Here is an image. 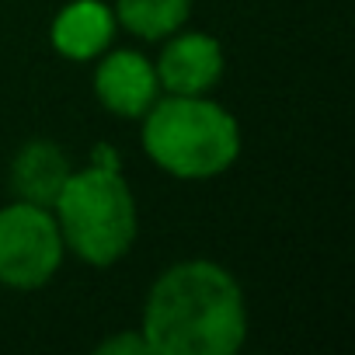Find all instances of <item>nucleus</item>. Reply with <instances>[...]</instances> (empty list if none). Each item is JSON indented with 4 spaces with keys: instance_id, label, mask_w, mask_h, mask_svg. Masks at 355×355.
<instances>
[{
    "instance_id": "nucleus-1",
    "label": "nucleus",
    "mask_w": 355,
    "mask_h": 355,
    "mask_svg": "<svg viewBox=\"0 0 355 355\" xmlns=\"http://www.w3.org/2000/svg\"><path fill=\"white\" fill-rule=\"evenodd\" d=\"M248 334L244 293L213 261L167 268L143 306V341L160 355H230Z\"/></svg>"
},
{
    "instance_id": "nucleus-2",
    "label": "nucleus",
    "mask_w": 355,
    "mask_h": 355,
    "mask_svg": "<svg viewBox=\"0 0 355 355\" xmlns=\"http://www.w3.org/2000/svg\"><path fill=\"white\" fill-rule=\"evenodd\" d=\"M143 115V146L174 178H213L241 153L237 119L199 94H171Z\"/></svg>"
},
{
    "instance_id": "nucleus-3",
    "label": "nucleus",
    "mask_w": 355,
    "mask_h": 355,
    "mask_svg": "<svg viewBox=\"0 0 355 355\" xmlns=\"http://www.w3.org/2000/svg\"><path fill=\"white\" fill-rule=\"evenodd\" d=\"M56 227L91 265L119 261L136 237V206L119 167H87L70 174L56 196Z\"/></svg>"
},
{
    "instance_id": "nucleus-4",
    "label": "nucleus",
    "mask_w": 355,
    "mask_h": 355,
    "mask_svg": "<svg viewBox=\"0 0 355 355\" xmlns=\"http://www.w3.org/2000/svg\"><path fill=\"white\" fill-rule=\"evenodd\" d=\"M63 258V237L46 206L15 202L0 209V282L35 289L53 279Z\"/></svg>"
},
{
    "instance_id": "nucleus-5",
    "label": "nucleus",
    "mask_w": 355,
    "mask_h": 355,
    "mask_svg": "<svg viewBox=\"0 0 355 355\" xmlns=\"http://www.w3.org/2000/svg\"><path fill=\"white\" fill-rule=\"evenodd\" d=\"M220 73H223V49L216 39L202 32H189L167 42L157 63V84H164L171 94H202L220 80Z\"/></svg>"
},
{
    "instance_id": "nucleus-6",
    "label": "nucleus",
    "mask_w": 355,
    "mask_h": 355,
    "mask_svg": "<svg viewBox=\"0 0 355 355\" xmlns=\"http://www.w3.org/2000/svg\"><path fill=\"white\" fill-rule=\"evenodd\" d=\"M94 91L108 112L136 119L157 101V70L150 67L146 56L132 49H119L105 56V63L98 67Z\"/></svg>"
},
{
    "instance_id": "nucleus-7",
    "label": "nucleus",
    "mask_w": 355,
    "mask_h": 355,
    "mask_svg": "<svg viewBox=\"0 0 355 355\" xmlns=\"http://www.w3.org/2000/svg\"><path fill=\"white\" fill-rule=\"evenodd\" d=\"M115 32V18L101 0H73L53 21V46L67 60H94Z\"/></svg>"
},
{
    "instance_id": "nucleus-8",
    "label": "nucleus",
    "mask_w": 355,
    "mask_h": 355,
    "mask_svg": "<svg viewBox=\"0 0 355 355\" xmlns=\"http://www.w3.org/2000/svg\"><path fill=\"white\" fill-rule=\"evenodd\" d=\"M70 174H73V171H70V164H67V153H63L56 143L35 139V143H28V146L15 157L11 185H15V192H18L21 202L53 206Z\"/></svg>"
},
{
    "instance_id": "nucleus-9",
    "label": "nucleus",
    "mask_w": 355,
    "mask_h": 355,
    "mask_svg": "<svg viewBox=\"0 0 355 355\" xmlns=\"http://www.w3.org/2000/svg\"><path fill=\"white\" fill-rule=\"evenodd\" d=\"M192 0H119V21L139 39H164L185 25Z\"/></svg>"
},
{
    "instance_id": "nucleus-10",
    "label": "nucleus",
    "mask_w": 355,
    "mask_h": 355,
    "mask_svg": "<svg viewBox=\"0 0 355 355\" xmlns=\"http://www.w3.org/2000/svg\"><path fill=\"white\" fill-rule=\"evenodd\" d=\"M98 352H150V348H146V341H143V338L122 334V338H112V341H105Z\"/></svg>"
},
{
    "instance_id": "nucleus-11",
    "label": "nucleus",
    "mask_w": 355,
    "mask_h": 355,
    "mask_svg": "<svg viewBox=\"0 0 355 355\" xmlns=\"http://www.w3.org/2000/svg\"><path fill=\"white\" fill-rule=\"evenodd\" d=\"M94 164H98V167H119L115 150H112V146H98V150H94Z\"/></svg>"
}]
</instances>
